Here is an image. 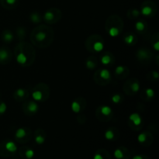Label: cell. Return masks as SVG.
I'll return each mask as SVG.
<instances>
[{
  "label": "cell",
  "mask_w": 159,
  "mask_h": 159,
  "mask_svg": "<svg viewBox=\"0 0 159 159\" xmlns=\"http://www.w3.org/2000/svg\"><path fill=\"white\" fill-rule=\"evenodd\" d=\"M30 39L33 46L44 49L54 42V30L48 24H39L31 31Z\"/></svg>",
  "instance_id": "obj_1"
},
{
  "label": "cell",
  "mask_w": 159,
  "mask_h": 159,
  "mask_svg": "<svg viewBox=\"0 0 159 159\" xmlns=\"http://www.w3.org/2000/svg\"><path fill=\"white\" fill-rule=\"evenodd\" d=\"M16 60L22 67H30L36 58V50L31 43L27 42H19L14 49Z\"/></svg>",
  "instance_id": "obj_2"
},
{
  "label": "cell",
  "mask_w": 159,
  "mask_h": 159,
  "mask_svg": "<svg viewBox=\"0 0 159 159\" xmlns=\"http://www.w3.org/2000/svg\"><path fill=\"white\" fill-rule=\"evenodd\" d=\"M124 20L116 14L110 16L106 20L105 30L111 37H117L121 35L124 30Z\"/></svg>",
  "instance_id": "obj_3"
},
{
  "label": "cell",
  "mask_w": 159,
  "mask_h": 159,
  "mask_svg": "<svg viewBox=\"0 0 159 159\" xmlns=\"http://www.w3.org/2000/svg\"><path fill=\"white\" fill-rule=\"evenodd\" d=\"M51 94V89L48 84L40 82L34 85L30 91V96L34 101L43 102L48 100Z\"/></svg>",
  "instance_id": "obj_4"
},
{
  "label": "cell",
  "mask_w": 159,
  "mask_h": 159,
  "mask_svg": "<svg viewBox=\"0 0 159 159\" xmlns=\"http://www.w3.org/2000/svg\"><path fill=\"white\" fill-rule=\"evenodd\" d=\"M104 46H105L104 39L99 34L90 35L85 42V47L87 51L93 54L102 52Z\"/></svg>",
  "instance_id": "obj_5"
},
{
  "label": "cell",
  "mask_w": 159,
  "mask_h": 159,
  "mask_svg": "<svg viewBox=\"0 0 159 159\" xmlns=\"http://www.w3.org/2000/svg\"><path fill=\"white\" fill-rule=\"evenodd\" d=\"M93 80L100 86H106L112 80V74L107 68H99L93 75Z\"/></svg>",
  "instance_id": "obj_6"
},
{
  "label": "cell",
  "mask_w": 159,
  "mask_h": 159,
  "mask_svg": "<svg viewBox=\"0 0 159 159\" xmlns=\"http://www.w3.org/2000/svg\"><path fill=\"white\" fill-rule=\"evenodd\" d=\"M17 145L15 141L6 139L0 142V156L2 158H9L16 153Z\"/></svg>",
  "instance_id": "obj_7"
},
{
  "label": "cell",
  "mask_w": 159,
  "mask_h": 159,
  "mask_svg": "<svg viewBox=\"0 0 159 159\" xmlns=\"http://www.w3.org/2000/svg\"><path fill=\"white\" fill-rule=\"evenodd\" d=\"M62 17V12L58 8H51L45 11L43 14V21L47 24L53 25L56 24L60 21Z\"/></svg>",
  "instance_id": "obj_8"
},
{
  "label": "cell",
  "mask_w": 159,
  "mask_h": 159,
  "mask_svg": "<svg viewBox=\"0 0 159 159\" xmlns=\"http://www.w3.org/2000/svg\"><path fill=\"white\" fill-rule=\"evenodd\" d=\"M96 117L102 123L109 122L113 117V109L107 105L99 106L96 110Z\"/></svg>",
  "instance_id": "obj_9"
},
{
  "label": "cell",
  "mask_w": 159,
  "mask_h": 159,
  "mask_svg": "<svg viewBox=\"0 0 159 159\" xmlns=\"http://www.w3.org/2000/svg\"><path fill=\"white\" fill-rule=\"evenodd\" d=\"M141 15L147 18H152L155 16L158 11V6L156 3L152 0H145L141 5V9H139Z\"/></svg>",
  "instance_id": "obj_10"
},
{
  "label": "cell",
  "mask_w": 159,
  "mask_h": 159,
  "mask_svg": "<svg viewBox=\"0 0 159 159\" xmlns=\"http://www.w3.org/2000/svg\"><path fill=\"white\" fill-rule=\"evenodd\" d=\"M14 138H15V141L17 143H20L21 144H26L32 138V131L29 127H19L16 130Z\"/></svg>",
  "instance_id": "obj_11"
},
{
  "label": "cell",
  "mask_w": 159,
  "mask_h": 159,
  "mask_svg": "<svg viewBox=\"0 0 159 159\" xmlns=\"http://www.w3.org/2000/svg\"><path fill=\"white\" fill-rule=\"evenodd\" d=\"M124 93L127 96H133L141 90V84L138 79H130L125 82L123 86Z\"/></svg>",
  "instance_id": "obj_12"
},
{
  "label": "cell",
  "mask_w": 159,
  "mask_h": 159,
  "mask_svg": "<svg viewBox=\"0 0 159 159\" xmlns=\"http://www.w3.org/2000/svg\"><path fill=\"white\" fill-rule=\"evenodd\" d=\"M40 110V106L38 102L33 100H28L26 99V101L23 102V106H22V110L23 113L27 116H33L38 113Z\"/></svg>",
  "instance_id": "obj_13"
},
{
  "label": "cell",
  "mask_w": 159,
  "mask_h": 159,
  "mask_svg": "<svg viewBox=\"0 0 159 159\" xmlns=\"http://www.w3.org/2000/svg\"><path fill=\"white\" fill-rule=\"evenodd\" d=\"M144 120L138 113H133L128 117V126L131 130L139 131L144 127Z\"/></svg>",
  "instance_id": "obj_14"
},
{
  "label": "cell",
  "mask_w": 159,
  "mask_h": 159,
  "mask_svg": "<svg viewBox=\"0 0 159 159\" xmlns=\"http://www.w3.org/2000/svg\"><path fill=\"white\" fill-rule=\"evenodd\" d=\"M136 58L142 64H148L153 58V53L151 50L145 48H141L137 51Z\"/></svg>",
  "instance_id": "obj_15"
},
{
  "label": "cell",
  "mask_w": 159,
  "mask_h": 159,
  "mask_svg": "<svg viewBox=\"0 0 159 159\" xmlns=\"http://www.w3.org/2000/svg\"><path fill=\"white\" fill-rule=\"evenodd\" d=\"M87 106L86 99L83 97H77L71 102V109L73 113L76 114L82 113L85 110Z\"/></svg>",
  "instance_id": "obj_16"
},
{
  "label": "cell",
  "mask_w": 159,
  "mask_h": 159,
  "mask_svg": "<svg viewBox=\"0 0 159 159\" xmlns=\"http://www.w3.org/2000/svg\"><path fill=\"white\" fill-rule=\"evenodd\" d=\"M138 141L144 147H148L154 141V136L150 131H143L138 136Z\"/></svg>",
  "instance_id": "obj_17"
},
{
  "label": "cell",
  "mask_w": 159,
  "mask_h": 159,
  "mask_svg": "<svg viewBox=\"0 0 159 159\" xmlns=\"http://www.w3.org/2000/svg\"><path fill=\"white\" fill-rule=\"evenodd\" d=\"M31 89L28 88H19L13 93V98L17 102H24L30 96Z\"/></svg>",
  "instance_id": "obj_18"
},
{
  "label": "cell",
  "mask_w": 159,
  "mask_h": 159,
  "mask_svg": "<svg viewBox=\"0 0 159 159\" xmlns=\"http://www.w3.org/2000/svg\"><path fill=\"white\" fill-rule=\"evenodd\" d=\"M100 63L105 66V68L113 66L115 63V56L110 51H103L100 54Z\"/></svg>",
  "instance_id": "obj_19"
},
{
  "label": "cell",
  "mask_w": 159,
  "mask_h": 159,
  "mask_svg": "<svg viewBox=\"0 0 159 159\" xmlns=\"http://www.w3.org/2000/svg\"><path fill=\"white\" fill-rule=\"evenodd\" d=\"M12 59V54L11 50L7 47L0 48V64L7 65L10 63Z\"/></svg>",
  "instance_id": "obj_20"
},
{
  "label": "cell",
  "mask_w": 159,
  "mask_h": 159,
  "mask_svg": "<svg viewBox=\"0 0 159 159\" xmlns=\"http://www.w3.org/2000/svg\"><path fill=\"white\" fill-rule=\"evenodd\" d=\"M114 157L116 159H130L131 153L125 146H120L114 151Z\"/></svg>",
  "instance_id": "obj_21"
},
{
  "label": "cell",
  "mask_w": 159,
  "mask_h": 159,
  "mask_svg": "<svg viewBox=\"0 0 159 159\" xmlns=\"http://www.w3.org/2000/svg\"><path fill=\"white\" fill-rule=\"evenodd\" d=\"M130 75V69L125 65H118L114 69V75L117 79H126Z\"/></svg>",
  "instance_id": "obj_22"
},
{
  "label": "cell",
  "mask_w": 159,
  "mask_h": 159,
  "mask_svg": "<svg viewBox=\"0 0 159 159\" xmlns=\"http://www.w3.org/2000/svg\"><path fill=\"white\" fill-rule=\"evenodd\" d=\"M120 132L116 127H110L104 133V138L109 141H114L119 138Z\"/></svg>",
  "instance_id": "obj_23"
},
{
  "label": "cell",
  "mask_w": 159,
  "mask_h": 159,
  "mask_svg": "<svg viewBox=\"0 0 159 159\" xmlns=\"http://www.w3.org/2000/svg\"><path fill=\"white\" fill-rule=\"evenodd\" d=\"M19 155L23 159H32L35 155V152L29 146H22L19 149Z\"/></svg>",
  "instance_id": "obj_24"
},
{
  "label": "cell",
  "mask_w": 159,
  "mask_h": 159,
  "mask_svg": "<svg viewBox=\"0 0 159 159\" xmlns=\"http://www.w3.org/2000/svg\"><path fill=\"white\" fill-rule=\"evenodd\" d=\"M46 139L47 134L43 129L39 128L35 130V132H34V141H35L36 144H37L38 145H41L46 141Z\"/></svg>",
  "instance_id": "obj_25"
},
{
  "label": "cell",
  "mask_w": 159,
  "mask_h": 159,
  "mask_svg": "<svg viewBox=\"0 0 159 159\" xmlns=\"http://www.w3.org/2000/svg\"><path fill=\"white\" fill-rule=\"evenodd\" d=\"M85 68L89 70L96 69L99 66V60L95 55H90L85 61Z\"/></svg>",
  "instance_id": "obj_26"
},
{
  "label": "cell",
  "mask_w": 159,
  "mask_h": 159,
  "mask_svg": "<svg viewBox=\"0 0 159 159\" xmlns=\"http://www.w3.org/2000/svg\"><path fill=\"white\" fill-rule=\"evenodd\" d=\"M124 42L129 46H134L138 43V37L131 32L126 33L123 37Z\"/></svg>",
  "instance_id": "obj_27"
},
{
  "label": "cell",
  "mask_w": 159,
  "mask_h": 159,
  "mask_svg": "<svg viewBox=\"0 0 159 159\" xmlns=\"http://www.w3.org/2000/svg\"><path fill=\"white\" fill-rule=\"evenodd\" d=\"M1 38L4 43H11L14 40L15 36L14 34L10 30H4L1 34Z\"/></svg>",
  "instance_id": "obj_28"
},
{
  "label": "cell",
  "mask_w": 159,
  "mask_h": 159,
  "mask_svg": "<svg viewBox=\"0 0 159 159\" xmlns=\"http://www.w3.org/2000/svg\"><path fill=\"white\" fill-rule=\"evenodd\" d=\"M155 92L153 89L152 88H147L143 90L141 92V97L143 100H145V101H149V100H152L155 98Z\"/></svg>",
  "instance_id": "obj_29"
},
{
  "label": "cell",
  "mask_w": 159,
  "mask_h": 159,
  "mask_svg": "<svg viewBox=\"0 0 159 159\" xmlns=\"http://www.w3.org/2000/svg\"><path fill=\"white\" fill-rule=\"evenodd\" d=\"M93 159H111L110 152L104 148L98 149L95 153Z\"/></svg>",
  "instance_id": "obj_30"
},
{
  "label": "cell",
  "mask_w": 159,
  "mask_h": 159,
  "mask_svg": "<svg viewBox=\"0 0 159 159\" xmlns=\"http://www.w3.org/2000/svg\"><path fill=\"white\" fill-rule=\"evenodd\" d=\"M134 28L136 30V31L139 34H144V33L147 32L148 30V24L144 20H139L135 23L134 24Z\"/></svg>",
  "instance_id": "obj_31"
},
{
  "label": "cell",
  "mask_w": 159,
  "mask_h": 159,
  "mask_svg": "<svg viewBox=\"0 0 159 159\" xmlns=\"http://www.w3.org/2000/svg\"><path fill=\"white\" fill-rule=\"evenodd\" d=\"M29 19L34 24H40L43 21V15L37 11H34L30 14Z\"/></svg>",
  "instance_id": "obj_32"
},
{
  "label": "cell",
  "mask_w": 159,
  "mask_h": 159,
  "mask_svg": "<svg viewBox=\"0 0 159 159\" xmlns=\"http://www.w3.org/2000/svg\"><path fill=\"white\" fill-rule=\"evenodd\" d=\"M19 0H1V4L5 9H13L19 6Z\"/></svg>",
  "instance_id": "obj_33"
},
{
  "label": "cell",
  "mask_w": 159,
  "mask_h": 159,
  "mask_svg": "<svg viewBox=\"0 0 159 159\" xmlns=\"http://www.w3.org/2000/svg\"><path fill=\"white\" fill-rule=\"evenodd\" d=\"M16 36L19 41H24L25 38H26V28L23 27V26H19V27L16 28Z\"/></svg>",
  "instance_id": "obj_34"
},
{
  "label": "cell",
  "mask_w": 159,
  "mask_h": 159,
  "mask_svg": "<svg viewBox=\"0 0 159 159\" xmlns=\"http://www.w3.org/2000/svg\"><path fill=\"white\" fill-rule=\"evenodd\" d=\"M127 16L130 20H137L141 16V12H140V10L138 9L132 8V9H128L127 12Z\"/></svg>",
  "instance_id": "obj_35"
},
{
  "label": "cell",
  "mask_w": 159,
  "mask_h": 159,
  "mask_svg": "<svg viewBox=\"0 0 159 159\" xmlns=\"http://www.w3.org/2000/svg\"><path fill=\"white\" fill-rule=\"evenodd\" d=\"M151 45L155 51H159V34L155 33L151 39Z\"/></svg>",
  "instance_id": "obj_36"
},
{
  "label": "cell",
  "mask_w": 159,
  "mask_h": 159,
  "mask_svg": "<svg viewBox=\"0 0 159 159\" xmlns=\"http://www.w3.org/2000/svg\"><path fill=\"white\" fill-rule=\"evenodd\" d=\"M111 101L113 103L119 105L124 101V96L121 93H115L111 96Z\"/></svg>",
  "instance_id": "obj_37"
},
{
  "label": "cell",
  "mask_w": 159,
  "mask_h": 159,
  "mask_svg": "<svg viewBox=\"0 0 159 159\" xmlns=\"http://www.w3.org/2000/svg\"><path fill=\"white\" fill-rule=\"evenodd\" d=\"M159 74L157 71H152L148 74V79L152 81H158Z\"/></svg>",
  "instance_id": "obj_38"
},
{
  "label": "cell",
  "mask_w": 159,
  "mask_h": 159,
  "mask_svg": "<svg viewBox=\"0 0 159 159\" xmlns=\"http://www.w3.org/2000/svg\"><path fill=\"white\" fill-rule=\"evenodd\" d=\"M7 110V105L6 102L2 100H0V116H2L4 113H6Z\"/></svg>",
  "instance_id": "obj_39"
},
{
  "label": "cell",
  "mask_w": 159,
  "mask_h": 159,
  "mask_svg": "<svg viewBox=\"0 0 159 159\" xmlns=\"http://www.w3.org/2000/svg\"><path fill=\"white\" fill-rule=\"evenodd\" d=\"M77 120L78 121H79V124H85V122H86V117H85V116H84L83 114L79 115V116H78Z\"/></svg>",
  "instance_id": "obj_40"
},
{
  "label": "cell",
  "mask_w": 159,
  "mask_h": 159,
  "mask_svg": "<svg viewBox=\"0 0 159 159\" xmlns=\"http://www.w3.org/2000/svg\"><path fill=\"white\" fill-rule=\"evenodd\" d=\"M131 159H151L148 156L144 155H136L134 156Z\"/></svg>",
  "instance_id": "obj_41"
}]
</instances>
